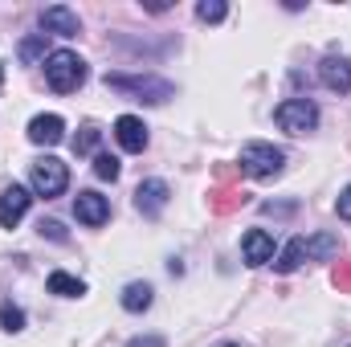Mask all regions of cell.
<instances>
[{"label":"cell","mask_w":351,"mask_h":347,"mask_svg":"<svg viewBox=\"0 0 351 347\" xmlns=\"http://www.w3.org/2000/svg\"><path fill=\"white\" fill-rule=\"evenodd\" d=\"M45 82L58 90V94H74V90L86 82V62L70 49H53L45 58Z\"/></svg>","instance_id":"1"},{"label":"cell","mask_w":351,"mask_h":347,"mask_svg":"<svg viewBox=\"0 0 351 347\" xmlns=\"http://www.w3.org/2000/svg\"><path fill=\"white\" fill-rule=\"evenodd\" d=\"M274 123L286 131V135H306L319 127V106L311 98H286L278 110H274Z\"/></svg>","instance_id":"2"},{"label":"cell","mask_w":351,"mask_h":347,"mask_svg":"<svg viewBox=\"0 0 351 347\" xmlns=\"http://www.w3.org/2000/svg\"><path fill=\"white\" fill-rule=\"evenodd\" d=\"M282 164H286V156L274 143H245L241 147V176H250V180H269L282 172Z\"/></svg>","instance_id":"3"},{"label":"cell","mask_w":351,"mask_h":347,"mask_svg":"<svg viewBox=\"0 0 351 347\" xmlns=\"http://www.w3.org/2000/svg\"><path fill=\"white\" fill-rule=\"evenodd\" d=\"M66 184H70V172H66V164H62L58 156H41V160L33 164V192H37V196L53 200V196L66 192Z\"/></svg>","instance_id":"4"},{"label":"cell","mask_w":351,"mask_h":347,"mask_svg":"<svg viewBox=\"0 0 351 347\" xmlns=\"http://www.w3.org/2000/svg\"><path fill=\"white\" fill-rule=\"evenodd\" d=\"M29 204H33L29 188L8 184V188L0 192V225H4V229H16V225H21V217L29 213Z\"/></svg>","instance_id":"5"},{"label":"cell","mask_w":351,"mask_h":347,"mask_svg":"<svg viewBox=\"0 0 351 347\" xmlns=\"http://www.w3.org/2000/svg\"><path fill=\"white\" fill-rule=\"evenodd\" d=\"M74 217H78L82 225H90V229H98V225H106V217H110V200H106L102 192H78Z\"/></svg>","instance_id":"6"},{"label":"cell","mask_w":351,"mask_h":347,"mask_svg":"<svg viewBox=\"0 0 351 347\" xmlns=\"http://www.w3.org/2000/svg\"><path fill=\"white\" fill-rule=\"evenodd\" d=\"M41 29H45V33H58V37H78V33H82V21H78V12H70L66 4H49V8L41 12Z\"/></svg>","instance_id":"7"},{"label":"cell","mask_w":351,"mask_h":347,"mask_svg":"<svg viewBox=\"0 0 351 347\" xmlns=\"http://www.w3.org/2000/svg\"><path fill=\"white\" fill-rule=\"evenodd\" d=\"M168 184L164 180H143L139 184V192H135V208L143 213V217H160L164 213V204H168Z\"/></svg>","instance_id":"8"},{"label":"cell","mask_w":351,"mask_h":347,"mask_svg":"<svg viewBox=\"0 0 351 347\" xmlns=\"http://www.w3.org/2000/svg\"><path fill=\"white\" fill-rule=\"evenodd\" d=\"M245 200H250V192H241V184H213V188H208V208H213L217 217L237 213Z\"/></svg>","instance_id":"9"},{"label":"cell","mask_w":351,"mask_h":347,"mask_svg":"<svg viewBox=\"0 0 351 347\" xmlns=\"http://www.w3.org/2000/svg\"><path fill=\"white\" fill-rule=\"evenodd\" d=\"M106 86L131 90V94H152V102H164V98L172 94V86H168V82H160V78H127V74H110V78H106Z\"/></svg>","instance_id":"10"},{"label":"cell","mask_w":351,"mask_h":347,"mask_svg":"<svg viewBox=\"0 0 351 347\" xmlns=\"http://www.w3.org/2000/svg\"><path fill=\"white\" fill-rule=\"evenodd\" d=\"M62 135H66L62 115H37L29 123V143H37V147H53V143H62Z\"/></svg>","instance_id":"11"},{"label":"cell","mask_w":351,"mask_h":347,"mask_svg":"<svg viewBox=\"0 0 351 347\" xmlns=\"http://www.w3.org/2000/svg\"><path fill=\"white\" fill-rule=\"evenodd\" d=\"M114 139H119L123 152H143V147H147V127H143V119H135V115L114 119Z\"/></svg>","instance_id":"12"},{"label":"cell","mask_w":351,"mask_h":347,"mask_svg":"<svg viewBox=\"0 0 351 347\" xmlns=\"http://www.w3.org/2000/svg\"><path fill=\"white\" fill-rule=\"evenodd\" d=\"M319 78H323V86L335 90V94H348L351 90V62L348 58H323V66H319Z\"/></svg>","instance_id":"13"},{"label":"cell","mask_w":351,"mask_h":347,"mask_svg":"<svg viewBox=\"0 0 351 347\" xmlns=\"http://www.w3.org/2000/svg\"><path fill=\"white\" fill-rule=\"evenodd\" d=\"M241 254H245L250 265H265V261L274 258V237L265 229H250L245 241H241Z\"/></svg>","instance_id":"14"},{"label":"cell","mask_w":351,"mask_h":347,"mask_svg":"<svg viewBox=\"0 0 351 347\" xmlns=\"http://www.w3.org/2000/svg\"><path fill=\"white\" fill-rule=\"evenodd\" d=\"M306 258L339 261V237H335V233H315V237L306 241Z\"/></svg>","instance_id":"15"},{"label":"cell","mask_w":351,"mask_h":347,"mask_svg":"<svg viewBox=\"0 0 351 347\" xmlns=\"http://www.w3.org/2000/svg\"><path fill=\"white\" fill-rule=\"evenodd\" d=\"M302 261H306V237H294V241H286V250L278 254L274 265H278V274H294Z\"/></svg>","instance_id":"16"},{"label":"cell","mask_w":351,"mask_h":347,"mask_svg":"<svg viewBox=\"0 0 351 347\" xmlns=\"http://www.w3.org/2000/svg\"><path fill=\"white\" fill-rule=\"evenodd\" d=\"M147 307H152V286H147V282H131V286L123 290V311L139 315V311H147Z\"/></svg>","instance_id":"17"},{"label":"cell","mask_w":351,"mask_h":347,"mask_svg":"<svg viewBox=\"0 0 351 347\" xmlns=\"http://www.w3.org/2000/svg\"><path fill=\"white\" fill-rule=\"evenodd\" d=\"M49 290H53V294H62V298H82V294H86V286H82L78 278L62 274V270H58V274H49Z\"/></svg>","instance_id":"18"},{"label":"cell","mask_w":351,"mask_h":347,"mask_svg":"<svg viewBox=\"0 0 351 347\" xmlns=\"http://www.w3.org/2000/svg\"><path fill=\"white\" fill-rule=\"evenodd\" d=\"M0 327H4V331H21V327H25V311L12 307V302H4V307H0Z\"/></svg>","instance_id":"19"},{"label":"cell","mask_w":351,"mask_h":347,"mask_svg":"<svg viewBox=\"0 0 351 347\" xmlns=\"http://www.w3.org/2000/svg\"><path fill=\"white\" fill-rule=\"evenodd\" d=\"M94 176H98V180H119V160L106 156V152L94 156Z\"/></svg>","instance_id":"20"},{"label":"cell","mask_w":351,"mask_h":347,"mask_svg":"<svg viewBox=\"0 0 351 347\" xmlns=\"http://www.w3.org/2000/svg\"><path fill=\"white\" fill-rule=\"evenodd\" d=\"M331 282H335V290L339 294H351V261H335V270H331Z\"/></svg>","instance_id":"21"},{"label":"cell","mask_w":351,"mask_h":347,"mask_svg":"<svg viewBox=\"0 0 351 347\" xmlns=\"http://www.w3.org/2000/svg\"><path fill=\"white\" fill-rule=\"evenodd\" d=\"M196 16L200 21H221L225 16V0H200L196 4Z\"/></svg>","instance_id":"22"},{"label":"cell","mask_w":351,"mask_h":347,"mask_svg":"<svg viewBox=\"0 0 351 347\" xmlns=\"http://www.w3.org/2000/svg\"><path fill=\"white\" fill-rule=\"evenodd\" d=\"M94 147H98V127H82V135H74V152L86 156V152H94Z\"/></svg>","instance_id":"23"},{"label":"cell","mask_w":351,"mask_h":347,"mask_svg":"<svg viewBox=\"0 0 351 347\" xmlns=\"http://www.w3.org/2000/svg\"><path fill=\"white\" fill-rule=\"evenodd\" d=\"M213 176H217V184H233V180L241 176V164H217Z\"/></svg>","instance_id":"24"},{"label":"cell","mask_w":351,"mask_h":347,"mask_svg":"<svg viewBox=\"0 0 351 347\" xmlns=\"http://www.w3.org/2000/svg\"><path fill=\"white\" fill-rule=\"evenodd\" d=\"M37 229H41V237H53V241H66V233H62V225H58V221H41Z\"/></svg>","instance_id":"25"},{"label":"cell","mask_w":351,"mask_h":347,"mask_svg":"<svg viewBox=\"0 0 351 347\" xmlns=\"http://www.w3.org/2000/svg\"><path fill=\"white\" fill-rule=\"evenodd\" d=\"M335 208H339V217H343V221H351V184L339 192V204H335Z\"/></svg>","instance_id":"26"},{"label":"cell","mask_w":351,"mask_h":347,"mask_svg":"<svg viewBox=\"0 0 351 347\" xmlns=\"http://www.w3.org/2000/svg\"><path fill=\"white\" fill-rule=\"evenodd\" d=\"M131 347H164V339H156V335H147V339H131Z\"/></svg>","instance_id":"27"},{"label":"cell","mask_w":351,"mask_h":347,"mask_svg":"<svg viewBox=\"0 0 351 347\" xmlns=\"http://www.w3.org/2000/svg\"><path fill=\"white\" fill-rule=\"evenodd\" d=\"M0 82H4V70H0Z\"/></svg>","instance_id":"28"},{"label":"cell","mask_w":351,"mask_h":347,"mask_svg":"<svg viewBox=\"0 0 351 347\" xmlns=\"http://www.w3.org/2000/svg\"><path fill=\"white\" fill-rule=\"evenodd\" d=\"M225 347H237V344H225Z\"/></svg>","instance_id":"29"}]
</instances>
